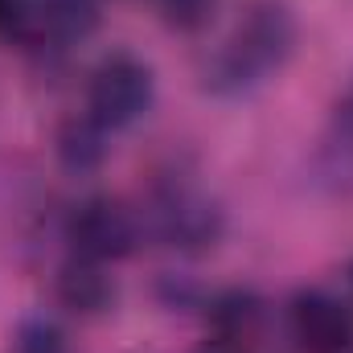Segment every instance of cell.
Wrapping results in <instances>:
<instances>
[{
  "instance_id": "11",
  "label": "cell",
  "mask_w": 353,
  "mask_h": 353,
  "mask_svg": "<svg viewBox=\"0 0 353 353\" xmlns=\"http://www.w3.org/2000/svg\"><path fill=\"white\" fill-rule=\"evenodd\" d=\"M157 4H161L165 21L173 29H185V33L205 29L214 21V12H218V0H157Z\"/></svg>"
},
{
  "instance_id": "3",
  "label": "cell",
  "mask_w": 353,
  "mask_h": 353,
  "mask_svg": "<svg viewBox=\"0 0 353 353\" xmlns=\"http://www.w3.org/2000/svg\"><path fill=\"white\" fill-rule=\"evenodd\" d=\"M66 239H70L79 259L111 263V259H123L136 247V218H132V210H123L111 197H90L70 214Z\"/></svg>"
},
{
  "instance_id": "2",
  "label": "cell",
  "mask_w": 353,
  "mask_h": 353,
  "mask_svg": "<svg viewBox=\"0 0 353 353\" xmlns=\"http://www.w3.org/2000/svg\"><path fill=\"white\" fill-rule=\"evenodd\" d=\"M152 107V70L132 54H111L94 66L87 87V115L107 132L136 123Z\"/></svg>"
},
{
  "instance_id": "1",
  "label": "cell",
  "mask_w": 353,
  "mask_h": 353,
  "mask_svg": "<svg viewBox=\"0 0 353 353\" xmlns=\"http://www.w3.org/2000/svg\"><path fill=\"white\" fill-rule=\"evenodd\" d=\"M296 41V25L292 12L279 0H255L230 29V37L222 41V50L214 54L205 79L214 90H243L259 83L263 74L279 70L283 58L292 54Z\"/></svg>"
},
{
  "instance_id": "15",
  "label": "cell",
  "mask_w": 353,
  "mask_h": 353,
  "mask_svg": "<svg viewBox=\"0 0 353 353\" xmlns=\"http://www.w3.org/2000/svg\"><path fill=\"white\" fill-rule=\"evenodd\" d=\"M350 288H353V267H350Z\"/></svg>"
},
{
  "instance_id": "7",
  "label": "cell",
  "mask_w": 353,
  "mask_h": 353,
  "mask_svg": "<svg viewBox=\"0 0 353 353\" xmlns=\"http://www.w3.org/2000/svg\"><path fill=\"white\" fill-rule=\"evenodd\" d=\"M94 25V0H33V37L83 41Z\"/></svg>"
},
{
  "instance_id": "4",
  "label": "cell",
  "mask_w": 353,
  "mask_h": 353,
  "mask_svg": "<svg viewBox=\"0 0 353 353\" xmlns=\"http://www.w3.org/2000/svg\"><path fill=\"white\" fill-rule=\"evenodd\" d=\"M152 218H157L161 239H165L169 247H181V251H205V247H214L218 234H222V214H218V205H214L210 197L193 193V189H181V185L165 189V193L157 197Z\"/></svg>"
},
{
  "instance_id": "9",
  "label": "cell",
  "mask_w": 353,
  "mask_h": 353,
  "mask_svg": "<svg viewBox=\"0 0 353 353\" xmlns=\"http://www.w3.org/2000/svg\"><path fill=\"white\" fill-rule=\"evenodd\" d=\"M103 136H107L103 123H94L90 115H79V119H70V123L62 128L58 152H62V161H66L70 169H94V165L103 161Z\"/></svg>"
},
{
  "instance_id": "6",
  "label": "cell",
  "mask_w": 353,
  "mask_h": 353,
  "mask_svg": "<svg viewBox=\"0 0 353 353\" xmlns=\"http://www.w3.org/2000/svg\"><path fill=\"white\" fill-rule=\"evenodd\" d=\"M58 300H62L70 312H79V316H99V312L111 308L115 283H111V275L103 271V263L70 255V259L62 263V271H58Z\"/></svg>"
},
{
  "instance_id": "14",
  "label": "cell",
  "mask_w": 353,
  "mask_h": 353,
  "mask_svg": "<svg viewBox=\"0 0 353 353\" xmlns=\"http://www.w3.org/2000/svg\"><path fill=\"white\" fill-rule=\"evenodd\" d=\"M197 353H243V345H234V341H218V337H214V341H205Z\"/></svg>"
},
{
  "instance_id": "5",
  "label": "cell",
  "mask_w": 353,
  "mask_h": 353,
  "mask_svg": "<svg viewBox=\"0 0 353 353\" xmlns=\"http://www.w3.org/2000/svg\"><path fill=\"white\" fill-rule=\"evenodd\" d=\"M288 321L304 353H345L353 345V312L329 292H300Z\"/></svg>"
},
{
  "instance_id": "13",
  "label": "cell",
  "mask_w": 353,
  "mask_h": 353,
  "mask_svg": "<svg viewBox=\"0 0 353 353\" xmlns=\"http://www.w3.org/2000/svg\"><path fill=\"white\" fill-rule=\"evenodd\" d=\"M337 136L353 144V90L341 99V103H337Z\"/></svg>"
},
{
  "instance_id": "8",
  "label": "cell",
  "mask_w": 353,
  "mask_h": 353,
  "mask_svg": "<svg viewBox=\"0 0 353 353\" xmlns=\"http://www.w3.org/2000/svg\"><path fill=\"white\" fill-rule=\"evenodd\" d=\"M210 321H214V337L218 341L243 345V337H251L255 325H259V300L251 292H243V288L222 292L214 300V308H210Z\"/></svg>"
},
{
  "instance_id": "10",
  "label": "cell",
  "mask_w": 353,
  "mask_h": 353,
  "mask_svg": "<svg viewBox=\"0 0 353 353\" xmlns=\"http://www.w3.org/2000/svg\"><path fill=\"white\" fill-rule=\"evenodd\" d=\"M12 353H70L66 350V337L54 321L46 316H29L17 325V337H12Z\"/></svg>"
},
{
  "instance_id": "12",
  "label": "cell",
  "mask_w": 353,
  "mask_h": 353,
  "mask_svg": "<svg viewBox=\"0 0 353 353\" xmlns=\"http://www.w3.org/2000/svg\"><path fill=\"white\" fill-rule=\"evenodd\" d=\"M0 37H33V0H0Z\"/></svg>"
}]
</instances>
